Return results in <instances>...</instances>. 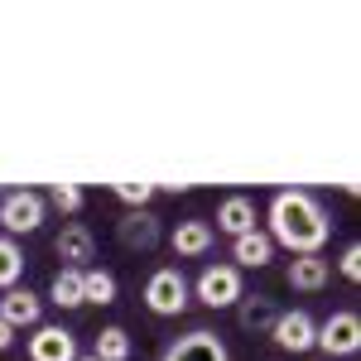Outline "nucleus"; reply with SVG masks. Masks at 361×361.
<instances>
[{"label":"nucleus","instance_id":"1","mask_svg":"<svg viewBox=\"0 0 361 361\" xmlns=\"http://www.w3.org/2000/svg\"><path fill=\"white\" fill-rule=\"evenodd\" d=\"M275 246H284L289 255H323L328 236H333V217L328 207L304 188H284L270 197V231Z\"/></svg>","mask_w":361,"mask_h":361},{"label":"nucleus","instance_id":"2","mask_svg":"<svg viewBox=\"0 0 361 361\" xmlns=\"http://www.w3.org/2000/svg\"><path fill=\"white\" fill-rule=\"evenodd\" d=\"M188 304H193V289H188V279H183L178 265H159L154 275L145 279V308L154 318H178Z\"/></svg>","mask_w":361,"mask_h":361},{"label":"nucleus","instance_id":"3","mask_svg":"<svg viewBox=\"0 0 361 361\" xmlns=\"http://www.w3.org/2000/svg\"><path fill=\"white\" fill-rule=\"evenodd\" d=\"M49 217V202L44 193H34V188H10V193H0V226H5V236L15 241V236H34L39 226Z\"/></svg>","mask_w":361,"mask_h":361},{"label":"nucleus","instance_id":"4","mask_svg":"<svg viewBox=\"0 0 361 361\" xmlns=\"http://www.w3.org/2000/svg\"><path fill=\"white\" fill-rule=\"evenodd\" d=\"M318 352L328 361H347L361 352V318L352 313V308H337V313H328L323 323H318V342H313Z\"/></svg>","mask_w":361,"mask_h":361},{"label":"nucleus","instance_id":"5","mask_svg":"<svg viewBox=\"0 0 361 361\" xmlns=\"http://www.w3.org/2000/svg\"><path fill=\"white\" fill-rule=\"evenodd\" d=\"M188 289H193V299L202 308H236V299L246 294L236 265H207V270L197 275V284H188Z\"/></svg>","mask_w":361,"mask_h":361},{"label":"nucleus","instance_id":"6","mask_svg":"<svg viewBox=\"0 0 361 361\" xmlns=\"http://www.w3.org/2000/svg\"><path fill=\"white\" fill-rule=\"evenodd\" d=\"M270 337H275L279 352L304 357V352H313V342H318V323H313V313H304V308H279Z\"/></svg>","mask_w":361,"mask_h":361},{"label":"nucleus","instance_id":"7","mask_svg":"<svg viewBox=\"0 0 361 361\" xmlns=\"http://www.w3.org/2000/svg\"><path fill=\"white\" fill-rule=\"evenodd\" d=\"M159 361H231V352H226V342L212 328H193V333L173 337Z\"/></svg>","mask_w":361,"mask_h":361},{"label":"nucleus","instance_id":"8","mask_svg":"<svg viewBox=\"0 0 361 361\" xmlns=\"http://www.w3.org/2000/svg\"><path fill=\"white\" fill-rule=\"evenodd\" d=\"M116 241L126 250H140V255H145V250H154L164 241V222H159L149 207H135V212H126V217L116 222Z\"/></svg>","mask_w":361,"mask_h":361},{"label":"nucleus","instance_id":"9","mask_svg":"<svg viewBox=\"0 0 361 361\" xmlns=\"http://www.w3.org/2000/svg\"><path fill=\"white\" fill-rule=\"evenodd\" d=\"M29 361H78V333L63 323H39L29 337Z\"/></svg>","mask_w":361,"mask_h":361},{"label":"nucleus","instance_id":"10","mask_svg":"<svg viewBox=\"0 0 361 361\" xmlns=\"http://www.w3.org/2000/svg\"><path fill=\"white\" fill-rule=\"evenodd\" d=\"M169 246H173L178 260H197V255H207V250L217 246V231H212L207 217H183V222H173V231H169Z\"/></svg>","mask_w":361,"mask_h":361},{"label":"nucleus","instance_id":"11","mask_svg":"<svg viewBox=\"0 0 361 361\" xmlns=\"http://www.w3.org/2000/svg\"><path fill=\"white\" fill-rule=\"evenodd\" d=\"M54 255L63 260V270H87V260H97V236H92V226L68 222L54 236Z\"/></svg>","mask_w":361,"mask_h":361},{"label":"nucleus","instance_id":"12","mask_svg":"<svg viewBox=\"0 0 361 361\" xmlns=\"http://www.w3.org/2000/svg\"><path fill=\"white\" fill-rule=\"evenodd\" d=\"M39 318H44V299L34 294V289H5L0 294V323H10L15 333L20 328H39Z\"/></svg>","mask_w":361,"mask_h":361},{"label":"nucleus","instance_id":"13","mask_svg":"<svg viewBox=\"0 0 361 361\" xmlns=\"http://www.w3.org/2000/svg\"><path fill=\"white\" fill-rule=\"evenodd\" d=\"M328 279H333V260H323V255H294L284 270V284L294 294H318V289H328Z\"/></svg>","mask_w":361,"mask_h":361},{"label":"nucleus","instance_id":"14","mask_svg":"<svg viewBox=\"0 0 361 361\" xmlns=\"http://www.w3.org/2000/svg\"><path fill=\"white\" fill-rule=\"evenodd\" d=\"M275 318H279V304L270 294H241V299H236V328H241V333L270 337Z\"/></svg>","mask_w":361,"mask_h":361},{"label":"nucleus","instance_id":"15","mask_svg":"<svg viewBox=\"0 0 361 361\" xmlns=\"http://www.w3.org/2000/svg\"><path fill=\"white\" fill-rule=\"evenodd\" d=\"M217 231H226L231 241L246 236V231H255V197H246V193L222 197V207H217Z\"/></svg>","mask_w":361,"mask_h":361},{"label":"nucleus","instance_id":"16","mask_svg":"<svg viewBox=\"0 0 361 361\" xmlns=\"http://www.w3.org/2000/svg\"><path fill=\"white\" fill-rule=\"evenodd\" d=\"M231 260H236V270H241V265H246V270H265V265L275 260V241L255 226V231H246V236L231 241Z\"/></svg>","mask_w":361,"mask_h":361},{"label":"nucleus","instance_id":"17","mask_svg":"<svg viewBox=\"0 0 361 361\" xmlns=\"http://www.w3.org/2000/svg\"><path fill=\"white\" fill-rule=\"evenodd\" d=\"M92 357H97V361H130V357H135V342H130V333H126L121 323H111V328L97 333Z\"/></svg>","mask_w":361,"mask_h":361},{"label":"nucleus","instance_id":"18","mask_svg":"<svg viewBox=\"0 0 361 361\" xmlns=\"http://www.w3.org/2000/svg\"><path fill=\"white\" fill-rule=\"evenodd\" d=\"M116 289H121V284H116V275L111 270H97V265H87L82 270V304H116Z\"/></svg>","mask_w":361,"mask_h":361},{"label":"nucleus","instance_id":"19","mask_svg":"<svg viewBox=\"0 0 361 361\" xmlns=\"http://www.w3.org/2000/svg\"><path fill=\"white\" fill-rule=\"evenodd\" d=\"M49 304L82 308V270H58V275L49 279Z\"/></svg>","mask_w":361,"mask_h":361},{"label":"nucleus","instance_id":"20","mask_svg":"<svg viewBox=\"0 0 361 361\" xmlns=\"http://www.w3.org/2000/svg\"><path fill=\"white\" fill-rule=\"evenodd\" d=\"M20 279H25V250H20V241L0 236V294L15 289Z\"/></svg>","mask_w":361,"mask_h":361},{"label":"nucleus","instance_id":"21","mask_svg":"<svg viewBox=\"0 0 361 361\" xmlns=\"http://www.w3.org/2000/svg\"><path fill=\"white\" fill-rule=\"evenodd\" d=\"M44 202L54 207V212H63V217H78L87 207V193L78 188V183H54L49 193H44Z\"/></svg>","mask_w":361,"mask_h":361},{"label":"nucleus","instance_id":"22","mask_svg":"<svg viewBox=\"0 0 361 361\" xmlns=\"http://www.w3.org/2000/svg\"><path fill=\"white\" fill-rule=\"evenodd\" d=\"M116 197L126 202V212H135V207H149V197H154V183H116Z\"/></svg>","mask_w":361,"mask_h":361},{"label":"nucleus","instance_id":"23","mask_svg":"<svg viewBox=\"0 0 361 361\" xmlns=\"http://www.w3.org/2000/svg\"><path fill=\"white\" fill-rule=\"evenodd\" d=\"M337 275L347 279V284L361 279V241H347V246H342V255H337Z\"/></svg>","mask_w":361,"mask_h":361},{"label":"nucleus","instance_id":"24","mask_svg":"<svg viewBox=\"0 0 361 361\" xmlns=\"http://www.w3.org/2000/svg\"><path fill=\"white\" fill-rule=\"evenodd\" d=\"M10 347H15V328H10V323H0V352H10Z\"/></svg>","mask_w":361,"mask_h":361},{"label":"nucleus","instance_id":"25","mask_svg":"<svg viewBox=\"0 0 361 361\" xmlns=\"http://www.w3.org/2000/svg\"><path fill=\"white\" fill-rule=\"evenodd\" d=\"M78 361H97V357H78Z\"/></svg>","mask_w":361,"mask_h":361}]
</instances>
